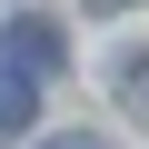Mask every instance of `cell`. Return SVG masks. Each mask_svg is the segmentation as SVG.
I'll return each instance as SVG.
<instances>
[{
    "label": "cell",
    "mask_w": 149,
    "mask_h": 149,
    "mask_svg": "<svg viewBox=\"0 0 149 149\" xmlns=\"http://www.w3.org/2000/svg\"><path fill=\"white\" fill-rule=\"evenodd\" d=\"M50 149H109V139H90V129H70V139H50Z\"/></svg>",
    "instance_id": "3"
},
{
    "label": "cell",
    "mask_w": 149,
    "mask_h": 149,
    "mask_svg": "<svg viewBox=\"0 0 149 149\" xmlns=\"http://www.w3.org/2000/svg\"><path fill=\"white\" fill-rule=\"evenodd\" d=\"M90 10H100V20H119V10H139V0H90Z\"/></svg>",
    "instance_id": "4"
},
{
    "label": "cell",
    "mask_w": 149,
    "mask_h": 149,
    "mask_svg": "<svg viewBox=\"0 0 149 149\" xmlns=\"http://www.w3.org/2000/svg\"><path fill=\"white\" fill-rule=\"evenodd\" d=\"M0 50H10L20 70H40V80L60 70V30H50V20H10V30H0Z\"/></svg>",
    "instance_id": "2"
},
{
    "label": "cell",
    "mask_w": 149,
    "mask_h": 149,
    "mask_svg": "<svg viewBox=\"0 0 149 149\" xmlns=\"http://www.w3.org/2000/svg\"><path fill=\"white\" fill-rule=\"evenodd\" d=\"M30 109H40V70H20L10 50H0V139L30 129Z\"/></svg>",
    "instance_id": "1"
}]
</instances>
